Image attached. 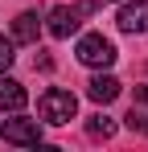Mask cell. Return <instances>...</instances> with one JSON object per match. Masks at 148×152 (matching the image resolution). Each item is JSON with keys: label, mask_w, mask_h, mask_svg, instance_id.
Listing matches in <instances>:
<instances>
[{"label": "cell", "mask_w": 148, "mask_h": 152, "mask_svg": "<svg viewBox=\"0 0 148 152\" xmlns=\"http://www.w3.org/2000/svg\"><path fill=\"white\" fill-rule=\"evenodd\" d=\"M37 33H41L37 12H21V17L12 21V41H21V45H33V41H37Z\"/></svg>", "instance_id": "obj_8"}, {"label": "cell", "mask_w": 148, "mask_h": 152, "mask_svg": "<svg viewBox=\"0 0 148 152\" xmlns=\"http://www.w3.org/2000/svg\"><path fill=\"white\" fill-rule=\"evenodd\" d=\"M86 132H91L95 140H111V136H115V119H107V115H91Z\"/></svg>", "instance_id": "obj_9"}, {"label": "cell", "mask_w": 148, "mask_h": 152, "mask_svg": "<svg viewBox=\"0 0 148 152\" xmlns=\"http://www.w3.org/2000/svg\"><path fill=\"white\" fill-rule=\"evenodd\" d=\"M115 25L123 33H148V0H136V4H123Z\"/></svg>", "instance_id": "obj_4"}, {"label": "cell", "mask_w": 148, "mask_h": 152, "mask_svg": "<svg viewBox=\"0 0 148 152\" xmlns=\"http://www.w3.org/2000/svg\"><path fill=\"white\" fill-rule=\"evenodd\" d=\"M136 99H140V103H148V86H140V91H136Z\"/></svg>", "instance_id": "obj_11"}, {"label": "cell", "mask_w": 148, "mask_h": 152, "mask_svg": "<svg viewBox=\"0 0 148 152\" xmlns=\"http://www.w3.org/2000/svg\"><path fill=\"white\" fill-rule=\"evenodd\" d=\"M37 115L45 119V124H53V127H62V124H70L74 115H78V99H74L70 91H45L41 99H37Z\"/></svg>", "instance_id": "obj_1"}, {"label": "cell", "mask_w": 148, "mask_h": 152, "mask_svg": "<svg viewBox=\"0 0 148 152\" xmlns=\"http://www.w3.org/2000/svg\"><path fill=\"white\" fill-rule=\"evenodd\" d=\"M12 58H17V53H12V41H8V37H0V74L12 66Z\"/></svg>", "instance_id": "obj_10"}, {"label": "cell", "mask_w": 148, "mask_h": 152, "mask_svg": "<svg viewBox=\"0 0 148 152\" xmlns=\"http://www.w3.org/2000/svg\"><path fill=\"white\" fill-rule=\"evenodd\" d=\"M4 144H17V148H37L41 144V124L37 119H25V115H17V119H4Z\"/></svg>", "instance_id": "obj_3"}, {"label": "cell", "mask_w": 148, "mask_h": 152, "mask_svg": "<svg viewBox=\"0 0 148 152\" xmlns=\"http://www.w3.org/2000/svg\"><path fill=\"white\" fill-rule=\"evenodd\" d=\"M25 103H29V91H25L17 78L0 74V107H4V111H21Z\"/></svg>", "instance_id": "obj_5"}, {"label": "cell", "mask_w": 148, "mask_h": 152, "mask_svg": "<svg viewBox=\"0 0 148 152\" xmlns=\"http://www.w3.org/2000/svg\"><path fill=\"white\" fill-rule=\"evenodd\" d=\"M86 95L95 103H115L119 99V78H111V74H95L91 82H86Z\"/></svg>", "instance_id": "obj_7"}, {"label": "cell", "mask_w": 148, "mask_h": 152, "mask_svg": "<svg viewBox=\"0 0 148 152\" xmlns=\"http://www.w3.org/2000/svg\"><path fill=\"white\" fill-rule=\"evenodd\" d=\"M78 62L91 66V70H107L115 62V45L103 37V33H82L78 37Z\"/></svg>", "instance_id": "obj_2"}, {"label": "cell", "mask_w": 148, "mask_h": 152, "mask_svg": "<svg viewBox=\"0 0 148 152\" xmlns=\"http://www.w3.org/2000/svg\"><path fill=\"white\" fill-rule=\"evenodd\" d=\"M45 25H49V33H53V37H70V33H78V12L58 4V8H49Z\"/></svg>", "instance_id": "obj_6"}, {"label": "cell", "mask_w": 148, "mask_h": 152, "mask_svg": "<svg viewBox=\"0 0 148 152\" xmlns=\"http://www.w3.org/2000/svg\"><path fill=\"white\" fill-rule=\"evenodd\" d=\"M140 127H144V132H148V119H144V124H140Z\"/></svg>", "instance_id": "obj_12"}]
</instances>
